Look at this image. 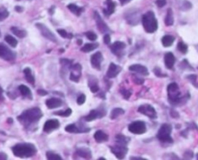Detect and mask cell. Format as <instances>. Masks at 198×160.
Listing matches in <instances>:
<instances>
[{"label": "cell", "instance_id": "1", "mask_svg": "<svg viewBox=\"0 0 198 160\" xmlns=\"http://www.w3.org/2000/svg\"><path fill=\"white\" fill-rule=\"evenodd\" d=\"M13 153L16 155L17 157L20 158H26V157H31L37 152V149L33 144L29 143H22V144H17L14 146L13 149Z\"/></svg>", "mask_w": 198, "mask_h": 160}, {"label": "cell", "instance_id": "2", "mask_svg": "<svg viewBox=\"0 0 198 160\" xmlns=\"http://www.w3.org/2000/svg\"><path fill=\"white\" fill-rule=\"evenodd\" d=\"M43 114L42 111L40 110V108H31L28 110L24 111L21 115L18 117V121L23 122L25 125H32V123L37 122L41 118H42Z\"/></svg>", "mask_w": 198, "mask_h": 160}, {"label": "cell", "instance_id": "3", "mask_svg": "<svg viewBox=\"0 0 198 160\" xmlns=\"http://www.w3.org/2000/svg\"><path fill=\"white\" fill-rule=\"evenodd\" d=\"M142 24L147 33H154L158 29V21L155 17V14L150 11L142 16Z\"/></svg>", "mask_w": 198, "mask_h": 160}, {"label": "cell", "instance_id": "4", "mask_svg": "<svg viewBox=\"0 0 198 160\" xmlns=\"http://www.w3.org/2000/svg\"><path fill=\"white\" fill-rule=\"evenodd\" d=\"M167 93L168 98L171 104H177L179 101H181V93L179 90V87L177 83H171L167 87Z\"/></svg>", "mask_w": 198, "mask_h": 160}, {"label": "cell", "instance_id": "5", "mask_svg": "<svg viewBox=\"0 0 198 160\" xmlns=\"http://www.w3.org/2000/svg\"><path fill=\"white\" fill-rule=\"evenodd\" d=\"M171 131H172V127L170 125L167 123H164L162 125V127L159 129L158 132V139L162 142H168V143H172L173 139L171 138Z\"/></svg>", "mask_w": 198, "mask_h": 160}, {"label": "cell", "instance_id": "6", "mask_svg": "<svg viewBox=\"0 0 198 160\" xmlns=\"http://www.w3.org/2000/svg\"><path fill=\"white\" fill-rule=\"evenodd\" d=\"M128 130L133 134H143L146 131V125L142 121H135L128 125Z\"/></svg>", "mask_w": 198, "mask_h": 160}, {"label": "cell", "instance_id": "7", "mask_svg": "<svg viewBox=\"0 0 198 160\" xmlns=\"http://www.w3.org/2000/svg\"><path fill=\"white\" fill-rule=\"evenodd\" d=\"M0 58L6 61H13L16 59V53L8 48L5 44H0Z\"/></svg>", "mask_w": 198, "mask_h": 160}, {"label": "cell", "instance_id": "8", "mask_svg": "<svg viewBox=\"0 0 198 160\" xmlns=\"http://www.w3.org/2000/svg\"><path fill=\"white\" fill-rule=\"evenodd\" d=\"M36 27L40 30V32L42 33V35L44 36V37H45L47 39H48L49 41H51V42H53V43H56V44L58 43V40H57L56 37H55V35L45 25H44L42 23H36Z\"/></svg>", "mask_w": 198, "mask_h": 160}, {"label": "cell", "instance_id": "9", "mask_svg": "<svg viewBox=\"0 0 198 160\" xmlns=\"http://www.w3.org/2000/svg\"><path fill=\"white\" fill-rule=\"evenodd\" d=\"M138 112L143 114V115L149 117L150 119H156V112L153 106H151L150 104H143L140 105L138 108Z\"/></svg>", "mask_w": 198, "mask_h": 160}, {"label": "cell", "instance_id": "10", "mask_svg": "<svg viewBox=\"0 0 198 160\" xmlns=\"http://www.w3.org/2000/svg\"><path fill=\"white\" fill-rule=\"evenodd\" d=\"M111 152L112 153L115 154V156L118 159H123L126 156V154L128 152V149L126 146L118 144L117 146H115V147H111Z\"/></svg>", "mask_w": 198, "mask_h": 160}, {"label": "cell", "instance_id": "11", "mask_svg": "<svg viewBox=\"0 0 198 160\" xmlns=\"http://www.w3.org/2000/svg\"><path fill=\"white\" fill-rule=\"evenodd\" d=\"M81 76V66L80 64H75L71 68V75H70V79L72 81L78 82Z\"/></svg>", "mask_w": 198, "mask_h": 160}, {"label": "cell", "instance_id": "12", "mask_svg": "<svg viewBox=\"0 0 198 160\" xmlns=\"http://www.w3.org/2000/svg\"><path fill=\"white\" fill-rule=\"evenodd\" d=\"M103 54L101 52H96L95 54L91 56V64L97 70H101V65L103 62Z\"/></svg>", "mask_w": 198, "mask_h": 160}, {"label": "cell", "instance_id": "13", "mask_svg": "<svg viewBox=\"0 0 198 160\" xmlns=\"http://www.w3.org/2000/svg\"><path fill=\"white\" fill-rule=\"evenodd\" d=\"M59 126H60V123H59L58 120H55V119H53V120H48L45 122L44 125V131L48 133L50 131L57 129Z\"/></svg>", "mask_w": 198, "mask_h": 160}, {"label": "cell", "instance_id": "14", "mask_svg": "<svg viewBox=\"0 0 198 160\" xmlns=\"http://www.w3.org/2000/svg\"><path fill=\"white\" fill-rule=\"evenodd\" d=\"M105 115V111L104 110H100V109H96V110H92L89 115H87L85 117V121L86 122H91V121H94L96 119H101L102 117H104Z\"/></svg>", "mask_w": 198, "mask_h": 160}, {"label": "cell", "instance_id": "15", "mask_svg": "<svg viewBox=\"0 0 198 160\" xmlns=\"http://www.w3.org/2000/svg\"><path fill=\"white\" fill-rule=\"evenodd\" d=\"M128 70L131 71H135L136 74H139L142 75H148L149 74V71H148V68H147L145 66H142L139 65V64H135V65L131 66L128 68Z\"/></svg>", "mask_w": 198, "mask_h": 160}, {"label": "cell", "instance_id": "16", "mask_svg": "<svg viewBox=\"0 0 198 160\" xmlns=\"http://www.w3.org/2000/svg\"><path fill=\"white\" fill-rule=\"evenodd\" d=\"M121 71V68L117 66L116 64L114 63H110L109 68H108V71L107 72V76L108 78H114L115 76H117L118 74Z\"/></svg>", "mask_w": 198, "mask_h": 160}, {"label": "cell", "instance_id": "17", "mask_svg": "<svg viewBox=\"0 0 198 160\" xmlns=\"http://www.w3.org/2000/svg\"><path fill=\"white\" fill-rule=\"evenodd\" d=\"M45 105H47L48 108L49 109H55V108H58L61 106L62 100L57 98H48L47 101H45Z\"/></svg>", "mask_w": 198, "mask_h": 160}, {"label": "cell", "instance_id": "18", "mask_svg": "<svg viewBox=\"0 0 198 160\" xmlns=\"http://www.w3.org/2000/svg\"><path fill=\"white\" fill-rule=\"evenodd\" d=\"M95 17H96V21H97V26H98V29L102 32V33H105V32L108 31V27L107 25L104 23V21L102 20V17H100L98 13H95Z\"/></svg>", "mask_w": 198, "mask_h": 160}, {"label": "cell", "instance_id": "19", "mask_svg": "<svg viewBox=\"0 0 198 160\" xmlns=\"http://www.w3.org/2000/svg\"><path fill=\"white\" fill-rule=\"evenodd\" d=\"M176 62L174 54L172 52H167L164 56V64L167 68H172L174 67V64Z\"/></svg>", "mask_w": 198, "mask_h": 160}, {"label": "cell", "instance_id": "20", "mask_svg": "<svg viewBox=\"0 0 198 160\" xmlns=\"http://www.w3.org/2000/svg\"><path fill=\"white\" fill-rule=\"evenodd\" d=\"M110 48H111V51L114 54H116V55H120L121 52L126 48V44L124 43H122V42H115L111 45V47Z\"/></svg>", "mask_w": 198, "mask_h": 160}, {"label": "cell", "instance_id": "21", "mask_svg": "<svg viewBox=\"0 0 198 160\" xmlns=\"http://www.w3.org/2000/svg\"><path fill=\"white\" fill-rule=\"evenodd\" d=\"M75 155H77V156H80V157L85 158V159H90V158H92V152H90V149H86V148L78 149L76 152V154H75Z\"/></svg>", "mask_w": 198, "mask_h": 160}, {"label": "cell", "instance_id": "22", "mask_svg": "<svg viewBox=\"0 0 198 160\" xmlns=\"http://www.w3.org/2000/svg\"><path fill=\"white\" fill-rule=\"evenodd\" d=\"M94 138L98 143H102V142H105L108 140V135L107 133H104L102 130H98V131H96Z\"/></svg>", "mask_w": 198, "mask_h": 160}, {"label": "cell", "instance_id": "23", "mask_svg": "<svg viewBox=\"0 0 198 160\" xmlns=\"http://www.w3.org/2000/svg\"><path fill=\"white\" fill-rule=\"evenodd\" d=\"M105 3H107V8L104 11V13L105 16H110L111 14L114 13L115 7H116V5H115L114 2H112V0H107V2H105Z\"/></svg>", "mask_w": 198, "mask_h": 160}, {"label": "cell", "instance_id": "24", "mask_svg": "<svg viewBox=\"0 0 198 160\" xmlns=\"http://www.w3.org/2000/svg\"><path fill=\"white\" fill-rule=\"evenodd\" d=\"M18 90H20V92L21 93V95H23L25 98H32V93H31V90L28 88L27 86L25 85H20L18 86Z\"/></svg>", "mask_w": 198, "mask_h": 160}, {"label": "cell", "instance_id": "25", "mask_svg": "<svg viewBox=\"0 0 198 160\" xmlns=\"http://www.w3.org/2000/svg\"><path fill=\"white\" fill-rule=\"evenodd\" d=\"M174 40H175V39H174V37H172V36L165 35V36H163L162 39V44L163 47H170V45L173 44Z\"/></svg>", "mask_w": 198, "mask_h": 160}, {"label": "cell", "instance_id": "26", "mask_svg": "<svg viewBox=\"0 0 198 160\" xmlns=\"http://www.w3.org/2000/svg\"><path fill=\"white\" fill-rule=\"evenodd\" d=\"M23 72H24L26 80L28 81L30 84H34L35 83V77H34L33 74H32V71L30 70V68H25Z\"/></svg>", "mask_w": 198, "mask_h": 160}, {"label": "cell", "instance_id": "27", "mask_svg": "<svg viewBox=\"0 0 198 160\" xmlns=\"http://www.w3.org/2000/svg\"><path fill=\"white\" fill-rule=\"evenodd\" d=\"M165 24L167 26H171L174 23V17H173V12H172V9H168L167 14H166V17H165V20H164Z\"/></svg>", "mask_w": 198, "mask_h": 160}, {"label": "cell", "instance_id": "28", "mask_svg": "<svg viewBox=\"0 0 198 160\" xmlns=\"http://www.w3.org/2000/svg\"><path fill=\"white\" fill-rule=\"evenodd\" d=\"M68 9L70 10L72 13L76 14V16H80V14L82 13V11H83V9L78 7L77 5H76V4H69L68 5Z\"/></svg>", "mask_w": 198, "mask_h": 160}, {"label": "cell", "instance_id": "29", "mask_svg": "<svg viewBox=\"0 0 198 160\" xmlns=\"http://www.w3.org/2000/svg\"><path fill=\"white\" fill-rule=\"evenodd\" d=\"M11 31H12L16 36H17L18 38H24V37H26V35H27V33H26L25 30L18 29L17 27H11Z\"/></svg>", "mask_w": 198, "mask_h": 160}, {"label": "cell", "instance_id": "30", "mask_svg": "<svg viewBox=\"0 0 198 160\" xmlns=\"http://www.w3.org/2000/svg\"><path fill=\"white\" fill-rule=\"evenodd\" d=\"M98 47H99V44H86L82 47L81 51L82 52H90V51H93V50Z\"/></svg>", "mask_w": 198, "mask_h": 160}, {"label": "cell", "instance_id": "31", "mask_svg": "<svg viewBox=\"0 0 198 160\" xmlns=\"http://www.w3.org/2000/svg\"><path fill=\"white\" fill-rule=\"evenodd\" d=\"M124 114V110L122 108H114L111 111V114H110V118L111 120H114V119H117L120 115H123Z\"/></svg>", "mask_w": 198, "mask_h": 160}, {"label": "cell", "instance_id": "32", "mask_svg": "<svg viewBox=\"0 0 198 160\" xmlns=\"http://www.w3.org/2000/svg\"><path fill=\"white\" fill-rule=\"evenodd\" d=\"M5 41L8 44H10L12 47H16L17 45V41L11 35H7L5 36Z\"/></svg>", "mask_w": 198, "mask_h": 160}, {"label": "cell", "instance_id": "33", "mask_svg": "<svg viewBox=\"0 0 198 160\" xmlns=\"http://www.w3.org/2000/svg\"><path fill=\"white\" fill-rule=\"evenodd\" d=\"M65 130L69 133H78L80 132V130L77 128L76 125H69L65 127Z\"/></svg>", "mask_w": 198, "mask_h": 160}, {"label": "cell", "instance_id": "34", "mask_svg": "<svg viewBox=\"0 0 198 160\" xmlns=\"http://www.w3.org/2000/svg\"><path fill=\"white\" fill-rule=\"evenodd\" d=\"M116 139H117V143L119 145H124V146H126L128 144V142L130 141L126 136H124V135H117Z\"/></svg>", "mask_w": 198, "mask_h": 160}, {"label": "cell", "instance_id": "35", "mask_svg": "<svg viewBox=\"0 0 198 160\" xmlns=\"http://www.w3.org/2000/svg\"><path fill=\"white\" fill-rule=\"evenodd\" d=\"M47 158L48 160H61L62 157L59 154H56L52 152H47Z\"/></svg>", "mask_w": 198, "mask_h": 160}, {"label": "cell", "instance_id": "36", "mask_svg": "<svg viewBox=\"0 0 198 160\" xmlns=\"http://www.w3.org/2000/svg\"><path fill=\"white\" fill-rule=\"evenodd\" d=\"M72 114V110L70 108L66 109L65 111H58V112H54V115L57 116H63V117H68Z\"/></svg>", "mask_w": 198, "mask_h": 160}, {"label": "cell", "instance_id": "37", "mask_svg": "<svg viewBox=\"0 0 198 160\" xmlns=\"http://www.w3.org/2000/svg\"><path fill=\"white\" fill-rule=\"evenodd\" d=\"M9 17V12L6 10V9H0V21H2L4 20H6Z\"/></svg>", "mask_w": 198, "mask_h": 160}, {"label": "cell", "instance_id": "38", "mask_svg": "<svg viewBox=\"0 0 198 160\" xmlns=\"http://www.w3.org/2000/svg\"><path fill=\"white\" fill-rule=\"evenodd\" d=\"M178 49H179V51L182 52V53H187V45L185 43H183V42H179V44H178Z\"/></svg>", "mask_w": 198, "mask_h": 160}, {"label": "cell", "instance_id": "39", "mask_svg": "<svg viewBox=\"0 0 198 160\" xmlns=\"http://www.w3.org/2000/svg\"><path fill=\"white\" fill-rule=\"evenodd\" d=\"M57 33L61 36L62 38H72L73 37V35H71V34H69V33H67V32L65 31V30H63V29H58L57 30Z\"/></svg>", "mask_w": 198, "mask_h": 160}, {"label": "cell", "instance_id": "40", "mask_svg": "<svg viewBox=\"0 0 198 160\" xmlns=\"http://www.w3.org/2000/svg\"><path fill=\"white\" fill-rule=\"evenodd\" d=\"M86 37H87V39H88L89 41H96L97 40V38H98V36H97L94 32H87L86 33Z\"/></svg>", "mask_w": 198, "mask_h": 160}, {"label": "cell", "instance_id": "41", "mask_svg": "<svg viewBox=\"0 0 198 160\" xmlns=\"http://www.w3.org/2000/svg\"><path fill=\"white\" fill-rule=\"evenodd\" d=\"M89 88L93 93H97L99 91V86L97 84V82H94V83H89Z\"/></svg>", "mask_w": 198, "mask_h": 160}, {"label": "cell", "instance_id": "42", "mask_svg": "<svg viewBox=\"0 0 198 160\" xmlns=\"http://www.w3.org/2000/svg\"><path fill=\"white\" fill-rule=\"evenodd\" d=\"M85 100H86V95H80L79 97L77 98V104L78 105L83 104L85 102Z\"/></svg>", "mask_w": 198, "mask_h": 160}, {"label": "cell", "instance_id": "43", "mask_svg": "<svg viewBox=\"0 0 198 160\" xmlns=\"http://www.w3.org/2000/svg\"><path fill=\"white\" fill-rule=\"evenodd\" d=\"M121 93H122V95H123V97L125 98L126 99H128V98L131 97V91H128V90H125V89L121 90Z\"/></svg>", "mask_w": 198, "mask_h": 160}, {"label": "cell", "instance_id": "44", "mask_svg": "<svg viewBox=\"0 0 198 160\" xmlns=\"http://www.w3.org/2000/svg\"><path fill=\"white\" fill-rule=\"evenodd\" d=\"M156 5H158V7L162 8L163 6H165V4H166V0H156Z\"/></svg>", "mask_w": 198, "mask_h": 160}, {"label": "cell", "instance_id": "45", "mask_svg": "<svg viewBox=\"0 0 198 160\" xmlns=\"http://www.w3.org/2000/svg\"><path fill=\"white\" fill-rule=\"evenodd\" d=\"M187 78L190 79V81H192V83H193V84H195L197 76H196L195 74H191V75H187Z\"/></svg>", "mask_w": 198, "mask_h": 160}, {"label": "cell", "instance_id": "46", "mask_svg": "<svg viewBox=\"0 0 198 160\" xmlns=\"http://www.w3.org/2000/svg\"><path fill=\"white\" fill-rule=\"evenodd\" d=\"M104 44H108L110 43V36H109L108 34L104 35Z\"/></svg>", "mask_w": 198, "mask_h": 160}, {"label": "cell", "instance_id": "47", "mask_svg": "<svg viewBox=\"0 0 198 160\" xmlns=\"http://www.w3.org/2000/svg\"><path fill=\"white\" fill-rule=\"evenodd\" d=\"M159 71H160L159 68H155V74H156V76H166L165 74H162V72H159Z\"/></svg>", "mask_w": 198, "mask_h": 160}, {"label": "cell", "instance_id": "48", "mask_svg": "<svg viewBox=\"0 0 198 160\" xmlns=\"http://www.w3.org/2000/svg\"><path fill=\"white\" fill-rule=\"evenodd\" d=\"M38 94L40 95H47L48 92H47V91H44V90H38Z\"/></svg>", "mask_w": 198, "mask_h": 160}, {"label": "cell", "instance_id": "49", "mask_svg": "<svg viewBox=\"0 0 198 160\" xmlns=\"http://www.w3.org/2000/svg\"><path fill=\"white\" fill-rule=\"evenodd\" d=\"M8 157H7V154H5V153H3V152H0V160H5V159H7Z\"/></svg>", "mask_w": 198, "mask_h": 160}, {"label": "cell", "instance_id": "50", "mask_svg": "<svg viewBox=\"0 0 198 160\" xmlns=\"http://www.w3.org/2000/svg\"><path fill=\"white\" fill-rule=\"evenodd\" d=\"M4 100V97H3V90L2 88L0 87V101H3Z\"/></svg>", "mask_w": 198, "mask_h": 160}, {"label": "cell", "instance_id": "51", "mask_svg": "<svg viewBox=\"0 0 198 160\" xmlns=\"http://www.w3.org/2000/svg\"><path fill=\"white\" fill-rule=\"evenodd\" d=\"M119 1H120L121 5H125V4H127V3L130 2V1H131V0H119Z\"/></svg>", "mask_w": 198, "mask_h": 160}, {"label": "cell", "instance_id": "52", "mask_svg": "<svg viewBox=\"0 0 198 160\" xmlns=\"http://www.w3.org/2000/svg\"><path fill=\"white\" fill-rule=\"evenodd\" d=\"M130 159H131V160H145L144 158H142V157H135V156L131 157Z\"/></svg>", "mask_w": 198, "mask_h": 160}, {"label": "cell", "instance_id": "53", "mask_svg": "<svg viewBox=\"0 0 198 160\" xmlns=\"http://www.w3.org/2000/svg\"><path fill=\"white\" fill-rule=\"evenodd\" d=\"M16 10H17V12L20 13V12H22V10H23V9H22L21 7H20V6H17V7H16Z\"/></svg>", "mask_w": 198, "mask_h": 160}, {"label": "cell", "instance_id": "54", "mask_svg": "<svg viewBox=\"0 0 198 160\" xmlns=\"http://www.w3.org/2000/svg\"><path fill=\"white\" fill-rule=\"evenodd\" d=\"M171 115H173L175 118H176V117L178 118V116H179V115H178V113H174L173 111H171Z\"/></svg>", "mask_w": 198, "mask_h": 160}, {"label": "cell", "instance_id": "55", "mask_svg": "<svg viewBox=\"0 0 198 160\" xmlns=\"http://www.w3.org/2000/svg\"><path fill=\"white\" fill-rule=\"evenodd\" d=\"M77 44H81V41H80V40H78V42H77Z\"/></svg>", "mask_w": 198, "mask_h": 160}, {"label": "cell", "instance_id": "56", "mask_svg": "<svg viewBox=\"0 0 198 160\" xmlns=\"http://www.w3.org/2000/svg\"><path fill=\"white\" fill-rule=\"evenodd\" d=\"M196 158H197V159H198V154H197V155H196Z\"/></svg>", "mask_w": 198, "mask_h": 160}, {"label": "cell", "instance_id": "57", "mask_svg": "<svg viewBox=\"0 0 198 160\" xmlns=\"http://www.w3.org/2000/svg\"><path fill=\"white\" fill-rule=\"evenodd\" d=\"M0 35H1V33H0Z\"/></svg>", "mask_w": 198, "mask_h": 160}]
</instances>
